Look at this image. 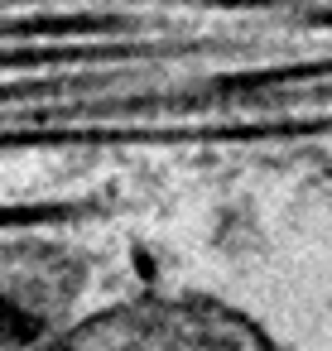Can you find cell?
<instances>
[{
  "mask_svg": "<svg viewBox=\"0 0 332 351\" xmlns=\"http://www.w3.org/2000/svg\"><path fill=\"white\" fill-rule=\"evenodd\" d=\"M0 351H29V346H25V341H20V337H15L5 322H0Z\"/></svg>",
  "mask_w": 332,
  "mask_h": 351,
  "instance_id": "1",
  "label": "cell"
}]
</instances>
